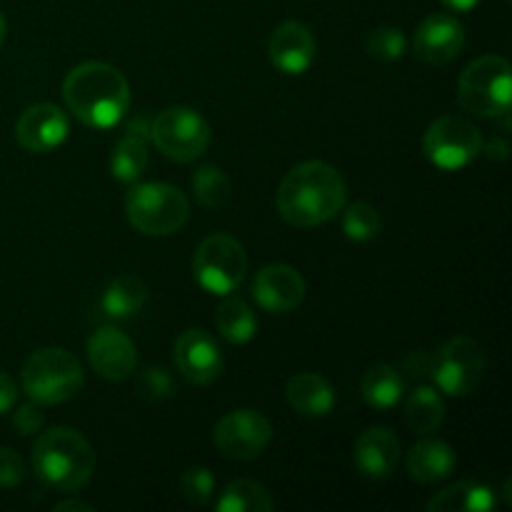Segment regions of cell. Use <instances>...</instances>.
Returning <instances> with one entry per match:
<instances>
[{
    "label": "cell",
    "mask_w": 512,
    "mask_h": 512,
    "mask_svg": "<svg viewBox=\"0 0 512 512\" xmlns=\"http://www.w3.org/2000/svg\"><path fill=\"white\" fill-rule=\"evenodd\" d=\"M280 215L293 228H318L343 213L348 188L338 170L323 160H308L290 170L275 195Z\"/></svg>",
    "instance_id": "6da1fadb"
},
{
    "label": "cell",
    "mask_w": 512,
    "mask_h": 512,
    "mask_svg": "<svg viewBox=\"0 0 512 512\" xmlns=\"http://www.w3.org/2000/svg\"><path fill=\"white\" fill-rule=\"evenodd\" d=\"M63 100L80 123L90 128H113L130 108V85L113 65L88 60L65 75Z\"/></svg>",
    "instance_id": "7a4b0ae2"
},
{
    "label": "cell",
    "mask_w": 512,
    "mask_h": 512,
    "mask_svg": "<svg viewBox=\"0 0 512 512\" xmlns=\"http://www.w3.org/2000/svg\"><path fill=\"white\" fill-rule=\"evenodd\" d=\"M33 470L45 488L75 493L93 478L95 450L78 430L53 428L35 440Z\"/></svg>",
    "instance_id": "3957f363"
},
{
    "label": "cell",
    "mask_w": 512,
    "mask_h": 512,
    "mask_svg": "<svg viewBox=\"0 0 512 512\" xmlns=\"http://www.w3.org/2000/svg\"><path fill=\"white\" fill-rule=\"evenodd\" d=\"M23 393L40 405H60L83 390L85 373L80 360L63 348H43L28 355L20 370Z\"/></svg>",
    "instance_id": "277c9868"
},
{
    "label": "cell",
    "mask_w": 512,
    "mask_h": 512,
    "mask_svg": "<svg viewBox=\"0 0 512 512\" xmlns=\"http://www.w3.org/2000/svg\"><path fill=\"white\" fill-rule=\"evenodd\" d=\"M463 110L478 118H505L512 103V68L503 55H480L463 70L458 83Z\"/></svg>",
    "instance_id": "5b68a950"
},
{
    "label": "cell",
    "mask_w": 512,
    "mask_h": 512,
    "mask_svg": "<svg viewBox=\"0 0 512 512\" xmlns=\"http://www.w3.org/2000/svg\"><path fill=\"white\" fill-rule=\"evenodd\" d=\"M128 223L143 235L178 233L190 218L185 193L168 183H140L125 198Z\"/></svg>",
    "instance_id": "8992f818"
},
{
    "label": "cell",
    "mask_w": 512,
    "mask_h": 512,
    "mask_svg": "<svg viewBox=\"0 0 512 512\" xmlns=\"http://www.w3.org/2000/svg\"><path fill=\"white\" fill-rule=\"evenodd\" d=\"M248 270V255L238 238L228 233H213L198 245L193 258L195 280L213 295H230L243 283Z\"/></svg>",
    "instance_id": "52a82bcc"
},
{
    "label": "cell",
    "mask_w": 512,
    "mask_h": 512,
    "mask_svg": "<svg viewBox=\"0 0 512 512\" xmlns=\"http://www.w3.org/2000/svg\"><path fill=\"white\" fill-rule=\"evenodd\" d=\"M150 140L165 158L175 163H190L200 158L210 145V125L193 108H165L150 125Z\"/></svg>",
    "instance_id": "ba28073f"
},
{
    "label": "cell",
    "mask_w": 512,
    "mask_h": 512,
    "mask_svg": "<svg viewBox=\"0 0 512 512\" xmlns=\"http://www.w3.org/2000/svg\"><path fill=\"white\" fill-rule=\"evenodd\" d=\"M423 153L435 168L460 170L483 153V133L463 115H443L425 130Z\"/></svg>",
    "instance_id": "9c48e42d"
},
{
    "label": "cell",
    "mask_w": 512,
    "mask_h": 512,
    "mask_svg": "<svg viewBox=\"0 0 512 512\" xmlns=\"http://www.w3.org/2000/svg\"><path fill=\"white\" fill-rule=\"evenodd\" d=\"M485 375V355L478 340L468 335L448 340L438 353L433 355V380L438 390L450 398L470 395L480 385Z\"/></svg>",
    "instance_id": "30bf717a"
},
{
    "label": "cell",
    "mask_w": 512,
    "mask_h": 512,
    "mask_svg": "<svg viewBox=\"0 0 512 512\" xmlns=\"http://www.w3.org/2000/svg\"><path fill=\"white\" fill-rule=\"evenodd\" d=\"M273 440V425L258 410L240 408L218 420L213 430V443L218 453L228 460H253Z\"/></svg>",
    "instance_id": "8fae6325"
},
{
    "label": "cell",
    "mask_w": 512,
    "mask_h": 512,
    "mask_svg": "<svg viewBox=\"0 0 512 512\" xmlns=\"http://www.w3.org/2000/svg\"><path fill=\"white\" fill-rule=\"evenodd\" d=\"M175 365L193 385H210L223 373V353L218 340L200 328H190L175 340Z\"/></svg>",
    "instance_id": "7c38bea8"
},
{
    "label": "cell",
    "mask_w": 512,
    "mask_h": 512,
    "mask_svg": "<svg viewBox=\"0 0 512 512\" xmlns=\"http://www.w3.org/2000/svg\"><path fill=\"white\" fill-rule=\"evenodd\" d=\"M68 115L53 103H35L20 113L15 138L28 153H50L68 138Z\"/></svg>",
    "instance_id": "4fadbf2b"
},
{
    "label": "cell",
    "mask_w": 512,
    "mask_h": 512,
    "mask_svg": "<svg viewBox=\"0 0 512 512\" xmlns=\"http://www.w3.org/2000/svg\"><path fill=\"white\" fill-rule=\"evenodd\" d=\"M88 360L105 380H128L138 368L135 343L118 328H98L88 340Z\"/></svg>",
    "instance_id": "5bb4252c"
},
{
    "label": "cell",
    "mask_w": 512,
    "mask_h": 512,
    "mask_svg": "<svg viewBox=\"0 0 512 512\" xmlns=\"http://www.w3.org/2000/svg\"><path fill=\"white\" fill-rule=\"evenodd\" d=\"M315 35L300 20H285L268 40L270 63L285 75H303L315 60Z\"/></svg>",
    "instance_id": "9a60e30c"
},
{
    "label": "cell",
    "mask_w": 512,
    "mask_h": 512,
    "mask_svg": "<svg viewBox=\"0 0 512 512\" xmlns=\"http://www.w3.org/2000/svg\"><path fill=\"white\" fill-rule=\"evenodd\" d=\"M253 298L268 313H293L305 298L303 275L290 265H268L255 275Z\"/></svg>",
    "instance_id": "2e32d148"
},
{
    "label": "cell",
    "mask_w": 512,
    "mask_h": 512,
    "mask_svg": "<svg viewBox=\"0 0 512 512\" xmlns=\"http://www.w3.org/2000/svg\"><path fill=\"white\" fill-rule=\"evenodd\" d=\"M465 45V28L458 18L448 13L430 15L420 23L413 48L423 63L445 65L460 55Z\"/></svg>",
    "instance_id": "e0dca14e"
},
{
    "label": "cell",
    "mask_w": 512,
    "mask_h": 512,
    "mask_svg": "<svg viewBox=\"0 0 512 512\" xmlns=\"http://www.w3.org/2000/svg\"><path fill=\"white\" fill-rule=\"evenodd\" d=\"M355 468L368 480H385L400 463V440L388 428H368L358 435L353 448Z\"/></svg>",
    "instance_id": "ac0fdd59"
},
{
    "label": "cell",
    "mask_w": 512,
    "mask_h": 512,
    "mask_svg": "<svg viewBox=\"0 0 512 512\" xmlns=\"http://www.w3.org/2000/svg\"><path fill=\"white\" fill-rule=\"evenodd\" d=\"M285 398L305 418H325L335 408V390L320 373H298L285 385Z\"/></svg>",
    "instance_id": "d6986e66"
},
{
    "label": "cell",
    "mask_w": 512,
    "mask_h": 512,
    "mask_svg": "<svg viewBox=\"0 0 512 512\" xmlns=\"http://www.w3.org/2000/svg\"><path fill=\"white\" fill-rule=\"evenodd\" d=\"M405 465H408L410 478L423 485H433L453 473L458 458H455V450L443 440L423 438L410 448Z\"/></svg>",
    "instance_id": "ffe728a7"
},
{
    "label": "cell",
    "mask_w": 512,
    "mask_h": 512,
    "mask_svg": "<svg viewBox=\"0 0 512 512\" xmlns=\"http://www.w3.org/2000/svg\"><path fill=\"white\" fill-rule=\"evenodd\" d=\"M498 505L495 490L475 480L453 483L428 500V512H488Z\"/></svg>",
    "instance_id": "44dd1931"
},
{
    "label": "cell",
    "mask_w": 512,
    "mask_h": 512,
    "mask_svg": "<svg viewBox=\"0 0 512 512\" xmlns=\"http://www.w3.org/2000/svg\"><path fill=\"white\" fill-rule=\"evenodd\" d=\"M215 328H218L220 338L228 343L245 345L258 333V318L245 300L225 295V300L215 310Z\"/></svg>",
    "instance_id": "7402d4cb"
},
{
    "label": "cell",
    "mask_w": 512,
    "mask_h": 512,
    "mask_svg": "<svg viewBox=\"0 0 512 512\" xmlns=\"http://www.w3.org/2000/svg\"><path fill=\"white\" fill-rule=\"evenodd\" d=\"M148 300V285L138 275H118L103 293V310L110 318H133Z\"/></svg>",
    "instance_id": "603a6c76"
},
{
    "label": "cell",
    "mask_w": 512,
    "mask_h": 512,
    "mask_svg": "<svg viewBox=\"0 0 512 512\" xmlns=\"http://www.w3.org/2000/svg\"><path fill=\"white\" fill-rule=\"evenodd\" d=\"M360 393H363V400L370 405V408L375 410L395 408L405 393L403 375L385 363L373 365V368L365 373L363 385H360Z\"/></svg>",
    "instance_id": "cb8c5ba5"
},
{
    "label": "cell",
    "mask_w": 512,
    "mask_h": 512,
    "mask_svg": "<svg viewBox=\"0 0 512 512\" xmlns=\"http://www.w3.org/2000/svg\"><path fill=\"white\" fill-rule=\"evenodd\" d=\"M443 420L445 403L438 390L420 385L410 393L408 403H405V423H408V428H413L420 435H430L443 425Z\"/></svg>",
    "instance_id": "d4e9b609"
},
{
    "label": "cell",
    "mask_w": 512,
    "mask_h": 512,
    "mask_svg": "<svg viewBox=\"0 0 512 512\" xmlns=\"http://www.w3.org/2000/svg\"><path fill=\"white\" fill-rule=\"evenodd\" d=\"M145 168H148L145 138L125 130V135L118 140V145L113 148V155H110V173H113L120 183H138V180L143 178Z\"/></svg>",
    "instance_id": "484cf974"
},
{
    "label": "cell",
    "mask_w": 512,
    "mask_h": 512,
    "mask_svg": "<svg viewBox=\"0 0 512 512\" xmlns=\"http://www.w3.org/2000/svg\"><path fill=\"white\" fill-rule=\"evenodd\" d=\"M273 498L268 490L255 480H235L220 493L215 508L218 512H270Z\"/></svg>",
    "instance_id": "4316f807"
},
{
    "label": "cell",
    "mask_w": 512,
    "mask_h": 512,
    "mask_svg": "<svg viewBox=\"0 0 512 512\" xmlns=\"http://www.w3.org/2000/svg\"><path fill=\"white\" fill-rule=\"evenodd\" d=\"M193 193L205 208H223L230 200L233 188H230V178L225 175V170H220L218 165H203L193 175Z\"/></svg>",
    "instance_id": "83f0119b"
},
{
    "label": "cell",
    "mask_w": 512,
    "mask_h": 512,
    "mask_svg": "<svg viewBox=\"0 0 512 512\" xmlns=\"http://www.w3.org/2000/svg\"><path fill=\"white\" fill-rule=\"evenodd\" d=\"M383 220L380 213L370 203H353L343 215V233L348 240L365 243V240L378 238Z\"/></svg>",
    "instance_id": "f1b7e54d"
},
{
    "label": "cell",
    "mask_w": 512,
    "mask_h": 512,
    "mask_svg": "<svg viewBox=\"0 0 512 512\" xmlns=\"http://www.w3.org/2000/svg\"><path fill=\"white\" fill-rule=\"evenodd\" d=\"M365 48H368V53L373 55V58L385 60V63H393V60L403 58L405 48H408V38H405V33L400 28H390V25H385V28L373 30V33L368 35Z\"/></svg>",
    "instance_id": "f546056e"
},
{
    "label": "cell",
    "mask_w": 512,
    "mask_h": 512,
    "mask_svg": "<svg viewBox=\"0 0 512 512\" xmlns=\"http://www.w3.org/2000/svg\"><path fill=\"white\" fill-rule=\"evenodd\" d=\"M180 490H183V498L193 505H208L210 498L215 493V478L208 468H188L180 475Z\"/></svg>",
    "instance_id": "4dcf8cb0"
},
{
    "label": "cell",
    "mask_w": 512,
    "mask_h": 512,
    "mask_svg": "<svg viewBox=\"0 0 512 512\" xmlns=\"http://www.w3.org/2000/svg\"><path fill=\"white\" fill-rule=\"evenodd\" d=\"M140 388H143V393H148L150 398L163 400V398H170V395H175V380L170 378L168 370L150 368L145 370L143 378H140Z\"/></svg>",
    "instance_id": "1f68e13d"
},
{
    "label": "cell",
    "mask_w": 512,
    "mask_h": 512,
    "mask_svg": "<svg viewBox=\"0 0 512 512\" xmlns=\"http://www.w3.org/2000/svg\"><path fill=\"white\" fill-rule=\"evenodd\" d=\"M23 478V458L13 448H0V488H15V485L23 483Z\"/></svg>",
    "instance_id": "d6a6232c"
},
{
    "label": "cell",
    "mask_w": 512,
    "mask_h": 512,
    "mask_svg": "<svg viewBox=\"0 0 512 512\" xmlns=\"http://www.w3.org/2000/svg\"><path fill=\"white\" fill-rule=\"evenodd\" d=\"M13 425L20 435L40 433V428L45 425V413H43V408H40V403L30 400V403L20 405L13 415Z\"/></svg>",
    "instance_id": "836d02e7"
},
{
    "label": "cell",
    "mask_w": 512,
    "mask_h": 512,
    "mask_svg": "<svg viewBox=\"0 0 512 512\" xmlns=\"http://www.w3.org/2000/svg\"><path fill=\"white\" fill-rule=\"evenodd\" d=\"M405 373L413 380H430L433 375V355L425 350H415L405 358Z\"/></svg>",
    "instance_id": "e575fe53"
},
{
    "label": "cell",
    "mask_w": 512,
    "mask_h": 512,
    "mask_svg": "<svg viewBox=\"0 0 512 512\" xmlns=\"http://www.w3.org/2000/svg\"><path fill=\"white\" fill-rule=\"evenodd\" d=\"M15 400H18V385H15V380L8 373L0 370V415L8 413L15 405Z\"/></svg>",
    "instance_id": "d590c367"
},
{
    "label": "cell",
    "mask_w": 512,
    "mask_h": 512,
    "mask_svg": "<svg viewBox=\"0 0 512 512\" xmlns=\"http://www.w3.org/2000/svg\"><path fill=\"white\" fill-rule=\"evenodd\" d=\"M485 153H488L490 160H500V163H503V160H508V153H510L508 140L493 138L488 145H485Z\"/></svg>",
    "instance_id": "8d00e7d4"
},
{
    "label": "cell",
    "mask_w": 512,
    "mask_h": 512,
    "mask_svg": "<svg viewBox=\"0 0 512 512\" xmlns=\"http://www.w3.org/2000/svg\"><path fill=\"white\" fill-rule=\"evenodd\" d=\"M440 3H443L445 8L455 10V13H468V10H473L480 0H440Z\"/></svg>",
    "instance_id": "74e56055"
},
{
    "label": "cell",
    "mask_w": 512,
    "mask_h": 512,
    "mask_svg": "<svg viewBox=\"0 0 512 512\" xmlns=\"http://www.w3.org/2000/svg\"><path fill=\"white\" fill-rule=\"evenodd\" d=\"M55 512H68V510H80V512H93L88 503H80V500H63V503L53 505Z\"/></svg>",
    "instance_id": "f35d334b"
},
{
    "label": "cell",
    "mask_w": 512,
    "mask_h": 512,
    "mask_svg": "<svg viewBox=\"0 0 512 512\" xmlns=\"http://www.w3.org/2000/svg\"><path fill=\"white\" fill-rule=\"evenodd\" d=\"M5 33H8V23H5L3 13H0V45H3V40H5Z\"/></svg>",
    "instance_id": "ab89813d"
}]
</instances>
